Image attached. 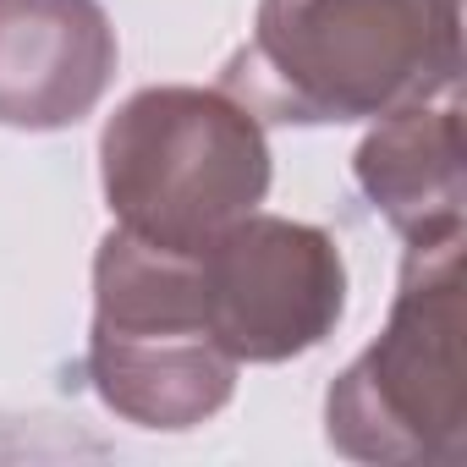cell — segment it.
Masks as SVG:
<instances>
[{"mask_svg": "<svg viewBox=\"0 0 467 467\" xmlns=\"http://www.w3.org/2000/svg\"><path fill=\"white\" fill-rule=\"evenodd\" d=\"M270 176L265 121L225 88H138L99 132V187L116 231L160 254L209 248L265 203Z\"/></svg>", "mask_w": 467, "mask_h": 467, "instance_id": "7a4b0ae2", "label": "cell"}, {"mask_svg": "<svg viewBox=\"0 0 467 467\" xmlns=\"http://www.w3.org/2000/svg\"><path fill=\"white\" fill-rule=\"evenodd\" d=\"M462 248L467 237L407 243L385 330L330 379L325 440L368 467H462Z\"/></svg>", "mask_w": 467, "mask_h": 467, "instance_id": "3957f363", "label": "cell"}, {"mask_svg": "<svg viewBox=\"0 0 467 467\" xmlns=\"http://www.w3.org/2000/svg\"><path fill=\"white\" fill-rule=\"evenodd\" d=\"M237 368L209 330L192 254H160L110 225L94 254L83 352V379L99 407L149 434H187L231 407Z\"/></svg>", "mask_w": 467, "mask_h": 467, "instance_id": "277c9868", "label": "cell"}, {"mask_svg": "<svg viewBox=\"0 0 467 467\" xmlns=\"http://www.w3.org/2000/svg\"><path fill=\"white\" fill-rule=\"evenodd\" d=\"M352 182L368 209L407 243L467 237V176H462V110L456 99L401 105L379 116L358 154Z\"/></svg>", "mask_w": 467, "mask_h": 467, "instance_id": "52a82bcc", "label": "cell"}, {"mask_svg": "<svg viewBox=\"0 0 467 467\" xmlns=\"http://www.w3.org/2000/svg\"><path fill=\"white\" fill-rule=\"evenodd\" d=\"M116 28L99 0H0V127L67 132L116 83Z\"/></svg>", "mask_w": 467, "mask_h": 467, "instance_id": "8992f818", "label": "cell"}, {"mask_svg": "<svg viewBox=\"0 0 467 467\" xmlns=\"http://www.w3.org/2000/svg\"><path fill=\"white\" fill-rule=\"evenodd\" d=\"M214 341L237 363H292L325 347L347 314V259L325 225L243 214L192 254Z\"/></svg>", "mask_w": 467, "mask_h": 467, "instance_id": "5b68a950", "label": "cell"}, {"mask_svg": "<svg viewBox=\"0 0 467 467\" xmlns=\"http://www.w3.org/2000/svg\"><path fill=\"white\" fill-rule=\"evenodd\" d=\"M462 0H259L220 88L259 121L347 127L456 94Z\"/></svg>", "mask_w": 467, "mask_h": 467, "instance_id": "6da1fadb", "label": "cell"}]
</instances>
